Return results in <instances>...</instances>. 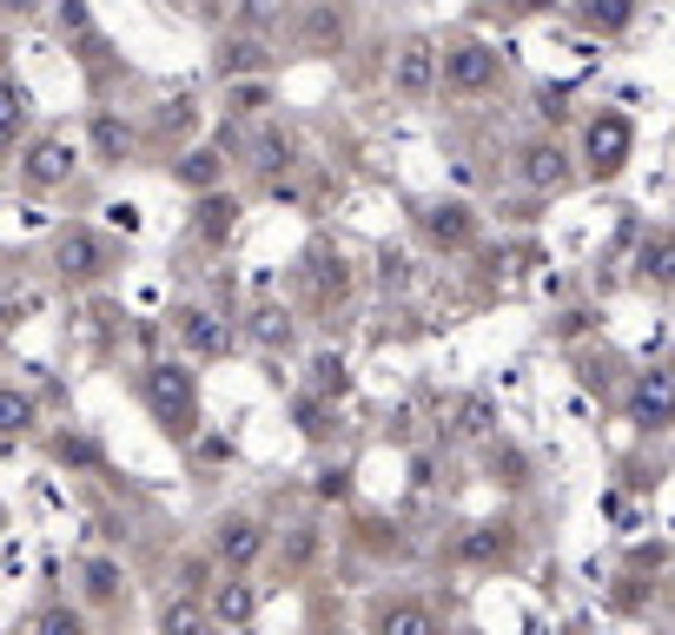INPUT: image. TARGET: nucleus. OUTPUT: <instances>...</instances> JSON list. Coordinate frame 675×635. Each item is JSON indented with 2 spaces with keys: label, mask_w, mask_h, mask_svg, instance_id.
<instances>
[{
  "label": "nucleus",
  "mask_w": 675,
  "mask_h": 635,
  "mask_svg": "<svg viewBox=\"0 0 675 635\" xmlns=\"http://www.w3.org/2000/svg\"><path fill=\"white\" fill-rule=\"evenodd\" d=\"M33 424V398H20V391H0V437H20Z\"/></svg>",
  "instance_id": "obj_24"
},
{
  "label": "nucleus",
  "mask_w": 675,
  "mask_h": 635,
  "mask_svg": "<svg viewBox=\"0 0 675 635\" xmlns=\"http://www.w3.org/2000/svg\"><path fill=\"white\" fill-rule=\"evenodd\" d=\"M232 113H259V106H272V93H265V80H232Z\"/></svg>",
  "instance_id": "obj_28"
},
{
  "label": "nucleus",
  "mask_w": 675,
  "mask_h": 635,
  "mask_svg": "<svg viewBox=\"0 0 675 635\" xmlns=\"http://www.w3.org/2000/svg\"><path fill=\"white\" fill-rule=\"evenodd\" d=\"M259 550H265V530H259L252 517H225V523H219V557H225L232 570L259 563Z\"/></svg>",
  "instance_id": "obj_10"
},
{
  "label": "nucleus",
  "mask_w": 675,
  "mask_h": 635,
  "mask_svg": "<svg viewBox=\"0 0 675 635\" xmlns=\"http://www.w3.org/2000/svg\"><path fill=\"white\" fill-rule=\"evenodd\" d=\"M338 33H345L338 13H312V40H338Z\"/></svg>",
  "instance_id": "obj_33"
},
{
  "label": "nucleus",
  "mask_w": 675,
  "mask_h": 635,
  "mask_svg": "<svg viewBox=\"0 0 675 635\" xmlns=\"http://www.w3.org/2000/svg\"><path fill=\"white\" fill-rule=\"evenodd\" d=\"M583 146H590V166H597V172H623V159H630V119H623V113L590 119Z\"/></svg>",
  "instance_id": "obj_5"
},
{
  "label": "nucleus",
  "mask_w": 675,
  "mask_h": 635,
  "mask_svg": "<svg viewBox=\"0 0 675 635\" xmlns=\"http://www.w3.org/2000/svg\"><path fill=\"white\" fill-rule=\"evenodd\" d=\"M172 172H179V186H192V192H219V179H225V159H219L212 146H199V152H186Z\"/></svg>",
  "instance_id": "obj_13"
},
{
  "label": "nucleus",
  "mask_w": 675,
  "mask_h": 635,
  "mask_svg": "<svg viewBox=\"0 0 675 635\" xmlns=\"http://www.w3.org/2000/svg\"><path fill=\"white\" fill-rule=\"evenodd\" d=\"M464 431L484 437V431H491V404H464Z\"/></svg>",
  "instance_id": "obj_35"
},
{
  "label": "nucleus",
  "mask_w": 675,
  "mask_h": 635,
  "mask_svg": "<svg viewBox=\"0 0 675 635\" xmlns=\"http://www.w3.org/2000/svg\"><path fill=\"white\" fill-rule=\"evenodd\" d=\"M252 610H259V596H252L245 583H219V596H212V623H219V629H245Z\"/></svg>",
  "instance_id": "obj_15"
},
{
  "label": "nucleus",
  "mask_w": 675,
  "mask_h": 635,
  "mask_svg": "<svg viewBox=\"0 0 675 635\" xmlns=\"http://www.w3.org/2000/svg\"><path fill=\"white\" fill-rule=\"evenodd\" d=\"M312 391H318V398H345V391H351V378H345V358L318 351V358H312Z\"/></svg>",
  "instance_id": "obj_22"
},
{
  "label": "nucleus",
  "mask_w": 675,
  "mask_h": 635,
  "mask_svg": "<svg viewBox=\"0 0 675 635\" xmlns=\"http://www.w3.org/2000/svg\"><path fill=\"white\" fill-rule=\"evenodd\" d=\"M86 590H93V596H113V590H119V570H113V563H93V570H86Z\"/></svg>",
  "instance_id": "obj_31"
},
{
  "label": "nucleus",
  "mask_w": 675,
  "mask_h": 635,
  "mask_svg": "<svg viewBox=\"0 0 675 635\" xmlns=\"http://www.w3.org/2000/svg\"><path fill=\"white\" fill-rule=\"evenodd\" d=\"M437 80H444L437 46H431V40H404L398 60H391V86H398V99H424V93H437Z\"/></svg>",
  "instance_id": "obj_3"
},
{
  "label": "nucleus",
  "mask_w": 675,
  "mask_h": 635,
  "mask_svg": "<svg viewBox=\"0 0 675 635\" xmlns=\"http://www.w3.org/2000/svg\"><path fill=\"white\" fill-rule=\"evenodd\" d=\"M298 424H305V431H312V437H318V431H325V411H318V398H298Z\"/></svg>",
  "instance_id": "obj_34"
},
{
  "label": "nucleus",
  "mask_w": 675,
  "mask_h": 635,
  "mask_svg": "<svg viewBox=\"0 0 675 635\" xmlns=\"http://www.w3.org/2000/svg\"><path fill=\"white\" fill-rule=\"evenodd\" d=\"M259 166H265V172H285V166H292V139H285L278 126L259 133Z\"/></svg>",
  "instance_id": "obj_25"
},
{
  "label": "nucleus",
  "mask_w": 675,
  "mask_h": 635,
  "mask_svg": "<svg viewBox=\"0 0 675 635\" xmlns=\"http://www.w3.org/2000/svg\"><path fill=\"white\" fill-rule=\"evenodd\" d=\"M378 635H437V623H431L418 603H398V610L378 616Z\"/></svg>",
  "instance_id": "obj_21"
},
{
  "label": "nucleus",
  "mask_w": 675,
  "mask_h": 635,
  "mask_svg": "<svg viewBox=\"0 0 675 635\" xmlns=\"http://www.w3.org/2000/svg\"><path fill=\"white\" fill-rule=\"evenodd\" d=\"M305 278H312V298H318V305H338V298L351 292V265H345V252H331V245L312 252Z\"/></svg>",
  "instance_id": "obj_8"
},
{
  "label": "nucleus",
  "mask_w": 675,
  "mask_h": 635,
  "mask_svg": "<svg viewBox=\"0 0 675 635\" xmlns=\"http://www.w3.org/2000/svg\"><path fill=\"white\" fill-rule=\"evenodd\" d=\"M272 20H285V0H239V27L245 33H265Z\"/></svg>",
  "instance_id": "obj_26"
},
{
  "label": "nucleus",
  "mask_w": 675,
  "mask_h": 635,
  "mask_svg": "<svg viewBox=\"0 0 675 635\" xmlns=\"http://www.w3.org/2000/svg\"><path fill=\"white\" fill-rule=\"evenodd\" d=\"M0 325H7V298H0Z\"/></svg>",
  "instance_id": "obj_39"
},
{
  "label": "nucleus",
  "mask_w": 675,
  "mask_h": 635,
  "mask_svg": "<svg viewBox=\"0 0 675 635\" xmlns=\"http://www.w3.org/2000/svg\"><path fill=\"white\" fill-rule=\"evenodd\" d=\"M524 179L544 186V192L570 186V152H563V146H530V152H524Z\"/></svg>",
  "instance_id": "obj_11"
},
{
  "label": "nucleus",
  "mask_w": 675,
  "mask_h": 635,
  "mask_svg": "<svg viewBox=\"0 0 675 635\" xmlns=\"http://www.w3.org/2000/svg\"><path fill=\"white\" fill-rule=\"evenodd\" d=\"M630 417L650 424V431H669L675 424V364L636 371V384H630Z\"/></svg>",
  "instance_id": "obj_2"
},
{
  "label": "nucleus",
  "mask_w": 675,
  "mask_h": 635,
  "mask_svg": "<svg viewBox=\"0 0 675 635\" xmlns=\"http://www.w3.org/2000/svg\"><path fill=\"white\" fill-rule=\"evenodd\" d=\"M577 20L590 33H623L636 20V0H577Z\"/></svg>",
  "instance_id": "obj_17"
},
{
  "label": "nucleus",
  "mask_w": 675,
  "mask_h": 635,
  "mask_svg": "<svg viewBox=\"0 0 675 635\" xmlns=\"http://www.w3.org/2000/svg\"><path fill=\"white\" fill-rule=\"evenodd\" d=\"M20 179H27V186H40V192H46V186H60V179H73V146H66V139H40V146L20 159Z\"/></svg>",
  "instance_id": "obj_7"
},
{
  "label": "nucleus",
  "mask_w": 675,
  "mask_h": 635,
  "mask_svg": "<svg viewBox=\"0 0 675 635\" xmlns=\"http://www.w3.org/2000/svg\"><path fill=\"white\" fill-rule=\"evenodd\" d=\"M172 331H179V345L192 351V358H219L225 345H232V331L212 318V311H199V305H186V311H172Z\"/></svg>",
  "instance_id": "obj_6"
},
{
  "label": "nucleus",
  "mask_w": 675,
  "mask_h": 635,
  "mask_svg": "<svg viewBox=\"0 0 675 635\" xmlns=\"http://www.w3.org/2000/svg\"><path fill=\"white\" fill-rule=\"evenodd\" d=\"M424 232H431L437 245H451V252H457V245H471V232H477V225H471V205H431V212H424Z\"/></svg>",
  "instance_id": "obj_12"
},
{
  "label": "nucleus",
  "mask_w": 675,
  "mask_h": 635,
  "mask_svg": "<svg viewBox=\"0 0 675 635\" xmlns=\"http://www.w3.org/2000/svg\"><path fill=\"white\" fill-rule=\"evenodd\" d=\"M99 258H106V252H99L93 232H66V239H60V272H66V278H93Z\"/></svg>",
  "instance_id": "obj_14"
},
{
  "label": "nucleus",
  "mask_w": 675,
  "mask_h": 635,
  "mask_svg": "<svg viewBox=\"0 0 675 635\" xmlns=\"http://www.w3.org/2000/svg\"><path fill=\"white\" fill-rule=\"evenodd\" d=\"M205 629V616H199V603H172L166 616H159V635H199Z\"/></svg>",
  "instance_id": "obj_27"
},
{
  "label": "nucleus",
  "mask_w": 675,
  "mask_h": 635,
  "mask_svg": "<svg viewBox=\"0 0 675 635\" xmlns=\"http://www.w3.org/2000/svg\"><path fill=\"white\" fill-rule=\"evenodd\" d=\"M265 345H292V325H285V311H259V325H252Z\"/></svg>",
  "instance_id": "obj_30"
},
{
  "label": "nucleus",
  "mask_w": 675,
  "mask_h": 635,
  "mask_svg": "<svg viewBox=\"0 0 675 635\" xmlns=\"http://www.w3.org/2000/svg\"><path fill=\"white\" fill-rule=\"evenodd\" d=\"M643 278H650V285H675V232H663V239L643 245Z\"/></svg>",
  "instance_id": "obj_20"
},
{
  "label": "nucleus",
  "mask_w": 675,
  "mask_h": 635,
  "mask_svg": "<svg viewBox=\"0 0 675 635\" xmlns=\"http://www.w3.org/2000/svg\"><path fill=\"white\" fill-rule=\"evenodd\" d=\"M20 119H27V93L13 80H0V152L20 139Z\"/></svg>",
  "instance_id": "obj_23"
},
{
  "label": "nucleus",
  "mask_w": 675,
  "mask_h": 635,
  "mask_svg": "<svg viewBox=\"0 0 675 635\" xmlns=\"http://www.w3.org/2000/svg\"><path fill=\"white\" fill-rule=\"evenodd\" d=\"M265 66H272V53H265L259 33H232V40L219 46V73H225V86L245 80V73H265Z\"/></svg>",
  "instance_id": "obj_9"
},
{
  "label": "nucleus",
  "mask_w": 675,
  "mask_h": 635,
  "mask_svg": "<svg viewBox=\"0 0 675 635\" xmlns=\"http://www.w3.org/2000/svg\"><path fill=\"white\" fill-rule=\"evenodd\" d=\"M60 27H66V40H80V46H86V60H106V33L93 27L86 0H60Z\"/></svg>",
  "instance_id": "obj_16"
},
{
  "label": "nucleus",
  "mask_w": 675,
  "mask_h": 635,
  "mask_svg": "<svg viewBox=\"0 0 675 635\" xmlns=\"http://www.w3.org/2000/svg\"><path fill=\"white\" fill-rule=\"evenodd\" d=\"M510 7H517V13H537V7H550V0H510Z\"/></svg>",
  "instance_id": "obj_38"
},
{
  "label": "nucleus",
  "mask_w": 675,
  "mask_h": 635,
  "mask_svg": "<svg viewBox=\"0 0 675 635\" xmlns=\"http://www.w3.org/2000/svg\"><path fill=\"white\" fill-rule=\"evenodd\" d=\"M232 212H239L232 199H219V192H205V199H199V219H192V232H199L205 245H219V239L232 232Z\"/></svg>",
  "instance_id": "obj_18"
},
{
  "label": "nucleus",
  "mask_w": 675,
  "mask_h": 635,
  "mask_svg": "<svg viewBox=\"0 0 675 635\" xmlns=\"http://www.w3.org/2000/svg\"><path fill=\"white\" fill-rule=\"evenodd\" d=\"M40 635H86V629H80V616H66V610H46V616H40Z\"/></svg>",
  "instance_id": "obj_32"
},
{
  "label": "nucleus",
  "mask_w": 675,
  "mask_h": 635,
  "mask_svg": "<svg viewBox=\"0 0 675 635\" xmlns=\"http://www.w3.org/2000/svg\"><path fill=\"white\" fill-rule=\"evenodd\" d=\"M444 86H451V93H484V86H497V46H484V40L451 46V53H444Z\"/></svg>",
  "instance_id": "obj_4"
},
{
  "label": "nucleus",
  "mask_w": 675,
  "mask_h": 635,
  "mask_svg": "<svg viewBox=\"0 0 675 635\" xmlns=\"http://www.w3.org/2000/svg\"><path fill=\"white\" fill-rule=\"evenodd\" d=\"M0 7H7V13H33L40 0H0Z\"/></svg>",
  "instance_id": "obj_37"
},
{
  "label": "nucleus",
  "mask_w": 675,
  "mask_h": 635,
  "mask_svg": "<svg viewBox=\"0 0 675 635\" xmlns=\"http://www.w3.org/2000/svg\"><path fill=\"white\" fill-rule=\"evenodd\" d=\"M93 146H99L106 159H119V152H126V126H119V119H93Z\"/></svg>",
  "instance_id": "obj_29"
},
{
  "label": "nucleus",
  "mask_w": 675,
  "mask_h": 635,
  "mask_svg": "<svg viewBox=\"0 0 675 635\" xmlns=\"http://www.w3.org/2000/svg\"><path fill=\"white\" fill-rule=\"evenodd\" d=\"M0 53H7V46H0Z\"/></svg>",
  "instance_id": "obj_40"
},
{
  "label": "nucleus",
  "mask_w": 675,
  "mask_h": 635,
  "mask_svg": "<svg viewBox=\"0 0 675 635\" xmlns=\"http://www.w3.org/2000/svg\"><path fill=\"white\" fill-rule=\"evenodd\" d=\"M504 557H510V530L484 523V530H471V537H464V563H504Z\"/></svg>",
  "instance_id": "obj_19"
},
{
  "label": "nucleus",
  "mask_w": 675,
  "mask_h": 635,
  "mask_svg": "<svg viewBox=\"0 0 675 635\" xmlns=\"http://www.w3.org/2000/svg\"><path fill=\"white\" fill-rule=\"evenodd\" d=\"M179 576H186V583H179V590H186V596H192V590H205V563H186V570H179Z\"/></svg>",
  "instance_id": "obj_36"
},
{
  "label": "nucleus",
  "mask_w": 675,
  "mask_h": 635,
  "mask_svg": "<svg viewBox=\"0 0 675 635\" xmlns=\"http://www.w3.org/2000/svg\"><path fill=\"white\" fill-rule=\"evenodd\" d=\"M146 404L159 411L166 431H192V417H199V378L186 364H146Z\"/></svg>",
  "instance_id": "obj_1"
}]
</instances>
